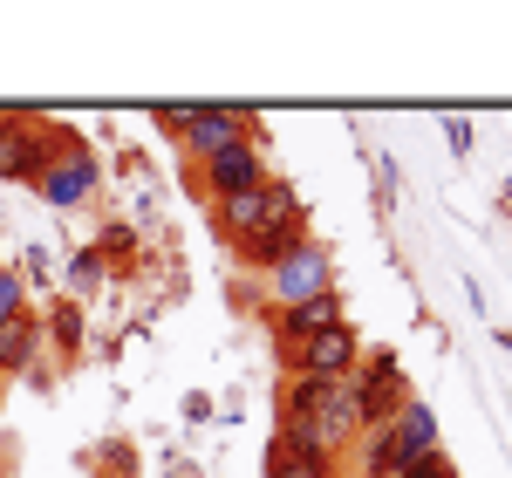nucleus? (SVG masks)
Masks as SVG:
<instances>
[{
  "instance_id": "1",
  "label": "nucleus",
  "mask_w": 512,
  "mask_h": 478,
  "mask_svg": "<svg viewBox=\"0 0 512 478\" xmlns=\"http://www.w3.org/2000/svg\"><path fill=\"white\" fill-rule=\"evenodd\" d=\"M69 144H76V137H69V130H55L48 117L7 110V123H0V178H7V185H41Z\"/></svg>"
},
{
  "instance_id": "13",
  "label": "nucleus",
  "mask_w": 512,
  "mask_h": 478,
  "mask_svg": "<svg viewBox=\"0 0 512 478\" xmlns=\"http://www.w3.org/2000/svg\"><path fill=\"white\" fill-rule=\"evenodd\" d=\"M103 280H110V260H103L96 246H82L76 260H69V301H82V294H96Z\"/></svg>"
},
{
  "instance_id": "7",
  "label": "nucleus",
  "mask_w": 512,
  "mask_h": 478,
  "mask_svg": "<svg viewBox=\"0 0 512 478\" xmlns=\"http://www.w3.org/2000/svg\"><path fill=\"white\" fill-rule=\"evenodd\" d=\"M35 192L55 205V212H76V205H89L96 192H103V158H96V151H82V144H69Z\"/></svg>"
},
{
  "instance_id": "11",
  "label": "nucleus",
  "mask_w": 512,
  "mask_h": 478,
  "mask_svg": "<svg viewBox=\"0 0 512 478\" xmlns=\"http://www.w3.org/2000/svg\"><path fill=\"white\" fill-rule=\"evenodd\" d=\"M41 342H55L62 349V362H76L82 356V301H48V315H41Z\"/></svg>"
},
{
  "instance_id": "4",
  "label": "nucleus",
  "mask_w": 512,
  "mask_h": 478,
  "mask_svg": "<svg viewBox=\"0 0 512 478\" xmlns=\"http://www.w3.org/2000/svg\"><path fill=\"white\" fill-rule=\"evenodd\" d=\"M301 212V199L287 192V185H253V192H239V199H219L212 205V233L226 239V246H239V239H253V233H267L274 219H294Z\"/></svg>"
},
{
  "instance_id": "15",
  "label": "nucleus",
  "mask_w": 512,
  "mask_h": 478,
  "mask_svg": "<svg viewBox=\"0 0 512 478\" xmlns=\"http://www.w3.org/2000/svg\"><path fill=\"white\" fill-rule=\"evenodd\" d=\"M396 478H458V472H451V458H444V451H431V458H417L410 472H396Z\"/></svg>"
},
{
  "instance_id": "2",
  "label": "nucleus",
  "mask_w": 512,
  "mask_h": 478,
  "mask_svg": "<svg viewBox=\"0 0 512 478\" xmlns=\"http://www.w3.org/2000/svg\"><path fill=\"white\" fill-rule=\"evenodd\" d=\"M158 130L164 137H185L192 164H205V158H219L226 144H239V137H260V117H246V110H158Z\"/></svg>"
},
{
  "instance_id": "14",
  "label": "nucleus",
  "mask_w": 512,
  "mask_h": 478,
  "mask_svg": "<svg viewBox=\"0 0 512 478\" xmlns=\"http://www.w3.org/2000/svg\"><path fill=\"white\" fill-rule=\"evenodd\" d=\"M21 308H28V294H21V274H14V267L0 260V321L21 315Z\"/></svg>"
},
{
  "instance_id": "16",
  "label": "nucleus",
  "mask_w": 512,
  "mask_h": 478,
  "mask_svg": "<svg viewBox=\"0 0 512 478\" xmlns=\"http://www.w3.org/2000/svg\"><path fill=\"white\" fill-rule=\"evenodd\" d=\"M444 137H451V151H472V123L451 117V123H444Z\"/></svg>"
},
{
  "instance_id": "9",
  "label": "nucleus",
  "mask_w": 512,
  "mask_h": 478,
  "mask_svg": "<svg viewBox=\"0 0 512 478\" xmlns=\"http://www.w3.org/2000/svg\"><path fill=\"white\" fill-rule=\"evenodd\" d=\"M35 356H41V315L21 308V315L0 321V376H35Z\"/></svg>"
},
{
  "instance_id": "17",
  "label": "nucleus",
  "mask_w": 512,
  "mask_h": 478,
  "mask_svg": "<svg viewBox=\"0 0 512 478\" xmlns=\"http://www.w3.org/2000/svg\"><path fill=\"white\" fill-rule=\"evenodd\" d=\"M0 123H7V103H0Z\"/></svg>"
},
{
  "instance_id": "5",
  "label": "nucleus",
  "mask_w": 512,
  "mask_h": 478,
  "mask_svg": "<svg viewBox=\"0 0 512 478\" xmlns=\"http://www.w3.org/2000/svg\"><path fill=\"white\" fill-rule=\"evenodd\" d=\"M267 280H274V308L315 301V294H328V287H335V253H328V246L308 233L294 253H280L274 267H267Z\"/></svg>"
},
{
  "instance_id": "8",
  "label": "nucleus",
  "mask_w": 512,
  "mask_h": 478,
  "mask_svg": "<svg viewBox=\"0 0 512 478\" xmlns=\"http://www.w3.org/2000/svg\"><path fill=\"white\" fill-rule=\"evenodd\" d=\"M342 321V294L328 287V294H315V301H294V308H274V342H280V356L287 349H301L308 335H321V328H335Z\"/></svg>"
},
{
  "instance_id": "3",
  "label": "nucleus",
  "mask_w": 512,
  "mask_h": 478,
  "mask_svg": "<svg viewBox=\"0 0 512 478\" xmlns=\"http://www.w3.org/2000/svg\"><path fill=\"white\" fill-rule=\"evenodd\" d=\"M253 185H267V144H260V137H239V144L219 151V158L192 164V192L205 205L239 199V192H253Z\"/></svg>"
},
{
  "instance_id": "10",
  "label": "nucleus",
  "mask_w": 512,
  "mask_h": 478,
  "mask_svg": "<svg viewBox=\"0 0 512 478\" xmlns=\"http://www.w3.org/2000/svg\"><path fill=\"white\" fill-rule=\"evenodd\" d=\"M437 451V417L424 397H410L403 410H396V472H410L417 458H431Z\"/></svg>"
},
{
  "instance_id": "12",
  "label": "nucleus",
  "mask_w": 512,
  "mask_h": 478,
  "mask_svg": "<svg viewBox=\"0 0 512 478\" xmlns=\"http://www.w3.org/2000/svg\"><path fill=\"white\" fill-rule=\"evenodd\" d=\"M267 478H335V458L328 451H287V444H267Z\"/></svg>"
},
{
  "instance_id": "6",
  "label": "nucleus",
  "mask_w": 512,
  "mask_h": 478,
  "mask_svg": "<svg viewBox=\"0 0 512 478\" xmlns=\"http://www.w3.org/2000/svg\"><path fill=\"white\" fill-rule=\"evenodd\" d=\"M355 362H362V335H355L349 321H335V328L308 335L301 349H287V369L294 376H321V383H342Z\"/></svg>"
}]
</instances>
